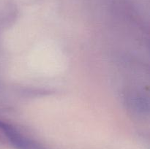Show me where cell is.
I'll list each match as a JSON object with an SVG mask.
<instances>
[{
	"label": "cell",
	"instance_id": "cell-1",
	"mask_svg": "<svg viewBox=\"0 0 150 149\" xmlns=\"http://www.w3.org/2000/svg\"><path fill=\"white\" fill-rule=\"evenodd\" d=\"M0 128L6 139L17 149H45L38 143L21 134L9 124L0 121Z\"/></svg>",
	"mask_w": 150,
	"mask_h": 149
}]
</instances>
